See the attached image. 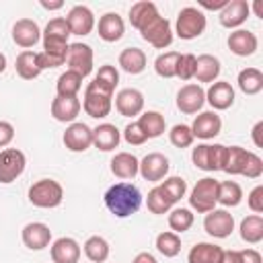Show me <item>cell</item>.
Segmentation results:
<instances>
[{
    "instance_id": "cell-1",
    "label": "cell",
    "mask_w": 263,
    "mask_h": 263,
    "mask_svg": "<svg viewBox=\"0 0 263 263\" xmlns=\"http://www.w3.org/2000/svg\"><path fill=\"white\" fill-rule=\"evenodd\" d=\"M105 205L115 218H129L142 205V193L134 183H115L105 193Z\"/></svg>"
},
{
    "instance_id": "cell-2",
    "label": "cell",
    "mask_w": 263,
    "mask_h": 263,
    "mask_svg": "<svg viewBox=\"0 0 263 263\" xmlns=\"http://www.w3.org/2000/svg\"><path fill=\"white\" fill-rule=\"evenodd\" d=\"M224 173L228 175H242L249 179H259L263 175V160L255 154L249 152L240 146H226V160L222 166Z\"/></svg>"
},
{
    "instance_id": "cell-3",
    "label": "cell",
    "mask_w": 263,
    "mask_h": 263,
    "mask_svg": "<svg viewBox=\"0 0 263 263\" xmlns=\"http://www.w3.org/2000/svg\"><path fill=\"white\" fill-rule=\"evenodd\" d=\"M62 199H64V189L53 179H39L29 187V201L35 208L51 210V208H58Z\"/></svg>"
},
{
    "instance_id": "cell-4",
    "label": "cell",
    "mask_w": 263,
    "mask_h": 263,
    "mask_svg": "<svg viewBox=\"0 0 263 263\" xmlns=\"http://www.w3.org/2000/svg\"><path fill=\"white\" fill-rule=\"evenodd\" d=\"M218 183L212 177H203L195 183V187L191 189L189 195V205L191 210H195L197 214H208L212 210H216V197H218Z\"/></svg>"
},
{
    "instance_id": "cell-5",
    "label": "cell",
    "mask_w": 263,
    "mask_h": 263,
    "mask_svg": "<svg viewBox=\"0 0 263 263\" xmlns=\"http://www.w3.org/2000/svg\"><path fill=\"white\" fill-rule=\"evenodd\" d=\"M191 160L201 171H208V173L222 171L224 160H226V146H222V144H197L191 150Z\"/></svg>"
},
{
    "instance_id": "cell-6",
    "label": "cell",
    "mask_w": 263,
    "mask_h": 263,
    "mask_svg": "<svg viewBox=\"0 0 263 263\" xmlns=\"http://www.w3.org/2000/svg\"><path fill=\"white\" fill-rule=\"evenodd\" d=\"M205 14L199 10V8H195V6H185V8H181V12L177 14V25H175V29H177V35L181 37V39H195V37H199L203 31H205Z\"/></svg>"
},
{
    "instance_id": "cell-7",
    "label": "cell",
    "mask_w": 263,
    "mask_h": 263,
    "mask_svg": "<svg viewBox=\"0 0 263 263\" xmlns=\"http://www.w3.org/2000/svg\"><path fill=\"white\" fill-rule=\"evenodd\" d=\"M113 95L101 90L97 84L88 82V86L84 88V97H82V109L88 117H95V119H103L111 113V107H113Z\"/></svg>"
},
{
    "instance_id": "cell-8",
    "label": "cell",
    "mask_w": 263,
    "mask_h": 263,
    "mask_svg": "<svg viewBox=\"0 0 263 263\" xmlns=\"http://www.w3.org/2000/svg\"><path fill=\"white\" fill-rule=\"evenodd\" d=\"M43 35V51H58V53H68V37L72 35L70 29H68V23L66 18L58 16V18H51L47 25H45V31L41 33Z\"/></svg>"
},
{
    "instance_id": "cell-9",
    "label": "cell",
    "mask_w": 263,
    "mask_h": 263,
    "mask_svg": "<svg viewBox=\"0 0 263 263\" xmlns=\"http://www.w3.org/2000/svg\"><path fill=\"white\" fill-rule=\"evenodd\" d=\"M140 35L144 41H148L152 47L156 49H164L173 43V29H171V23L156 14L154 18H150L142 29H140Z\"/></svg>"
},
{
    "instance_id": "cell-10",
    "label": "cell",
    "mask_w": 263,
    "mask_h": 263,
    "mask_svg": "<svg viewBox=\"0 0 263 263\" xmlns=\"http://www.w3.org/2000/svg\"><path fill=\"white\" fill-rule=\"evenodd\" d=\"M27 166V158L18 148H4L0 150V183L8 185L16 181Z\"/></svg>"
},
{
    "instance_id": "cell-11",
    "label": "cell",
    "mask_w": 263,
    "mask_h": 263,
    "mask_svg": "<svg viewBox=\"0 0 263 263\" xmlns=\"http://www.w3.org/2000/svg\"><path fill=\"white\" fill-rule=\"evenodd\" d=\"M92 47L86 43H70L68 45V53H66V64L68 70L80 74L82 78H86L92 72Z\"/></svg>"
},
{
    "instance_id": "cell-12",
    "label": "cell",
    "mask_w": 263,
    "mask_h": 263,
    "mask_svg": "<svg viewBox=\"0 0 263 263\" xmlns=\"http://www.w3.org/2000/svg\"><path fill=\"white\" fill-rule=\"evenodd\" d=\"M62 140L70 152H84L92 146V129L82 121H74L66 127Z\"/></svg>"
},
{
    "instance_id": "cell-13",
    "label": "cell",
    "mask_w": 263,
    "mask_h": 263,
    "mask_svg": "<svg viewBox=\"0 0 263 263\" xmlns=\"http://www.w3.org/2000/svg\"><path fill=\"white\" fill-rule=\"evenodd\" d=\"M205 105V90L199 84H185L177 92V109L185 115H195Z\"/></svg>"
},
{
    "instance_id": "cell-14",
    "label": "cell",
    "mask_w": 263,
    "mask_h": 263,
    "mask_svg": "<svg viewBox=\"0 0 263 263\" xmlns=\"http://www.w3.org/2000/svg\"><path fill=\"white\" fill-rule=\"evenodd\" d=\"M171 164H168V158L160 152H150L146 154L142 160H140V175L144 181H150V183H158L166 177Z\"/></svg>"
},
{
    "instance_id": "cell-15",
    "label": "cell",
    "mask_w": 263,
    "mask_h": 263,
    "mask_svg": "<svg viewBox=\"0 0 263 263\" xmlns=\"http://www.w3.org/2000/svg\"><path fill=\"white\" fill-rule=\"evenodd\" d=\"M203 228L214 238H226L234 230V218L226 210H212L203 218Z\"/></svg>"
},
{
    "instance_id": "cell-16",
    "label": "cell",
    "mask_w": 263,
    "mask_h": 263,
    "mask_svg": "<svg viewBox=\"0 0 263 263\" xmlns=\"http://www.w3.org/2000/svg\"><path fill=\"white\" fill-rule=\"evenodd\" d=\"M66 23H68V29L72 35H90V31L95 29V14L88 6L84 4H76L70 8L68 16H66Z\"/></svg>"
},
{
    "instance_id": "cell-17",
    "label": "cell",
    "mask_w": 263,
    "mask_h": 263,
    "mask_svg": "<svg viewBox=\"0 0 263 263\" xmlns=\"http://www.w3.org/2000/svg\"><path fill=\"white\" fill-rule=\"evenodd\" d=\"M23 245L29 251H43L51 242V230L43 222H29L21 232Z\"/></svg>"
},
{
    "instance_id": "cell-18",
    "label": "cell",
    "mask_w": 263,
    "mask_h": 263,
    "mask_svg": "<svg viewBox=\"0 0 263 263\" xmlns=\"http://www.w3.org/2000/svg\"><path fill=\"white\" fill-rule=\"evenodd\" d=\"M189 127H191L193 138L212 140V138H216V136L220 134V129H222V119H220V115H218L216 111H203V113H199V115L193 119V123H191Z\"/></svg>"
},
{
    "instance_id": "cell-19",
    "label": "cell",
    "mask_w": 263,
    "mask_h": 263,
    "mask_svg": "<svg viewBox=\"0 0 263 263\" xmlns=\"http://www.w3.org/2000/svg\"><path fill=\"white\" fill-rule=\"evenodd\" d=\"M115 109L123 117H136L144 109V95L138 88H121L115 95Z\"/></svg>"
},
{
    "instance_id": "cell-20",
    "label": "cell",
    "mask_w": 263,
    "mask_h": 263,
    "mask_svg": "<svg viewBox=\"0 0 263 263\" xmlns=\"http://www.w3.org/2000/svg\"><path fill=\"white\" fill-rule=\"evenodd\" d=\"M251 14V6L247 0H230L222 10H220V25L226 29H236L240 27Z\"/></svg>"
},
{
    "instance_id": "cell-21",
    "label": "cell",
    "mask_w": 263,
    "mask_h": 263,
    "mask_svg": "<svg viewBox=\"0 0 263 263\" xmlns=\"http://www.w3.org/2000/svg\"><path fill=\"white\" fill-rule=\"evenodd\" d=\"M205 101L212 105L214 111H226L234 103V88L226 80L212 82V86L205 90Z\"/></svg>"
},
{
    "instance_id": "cell-22",
    "label": "cell",
    "mask_w": 263,
    "mask_h": 263,
    "mask_svg": "<svg viewBox=\"0 0 263 263\" xmlns=\"http://www.w3.org/2000/svg\"><path fill=\"white\" fill-rule=\"evenodd\" d=\"M259 47V41H257V35L247 31V29H236L228 35V49L238 55V58H247V55H253Z\"/></svg>"
},
{
    "instance_id": "cell-23",
    "label": "cell",
    "mask_w": 263,
    "mask_h": 263,
    "mask_svg": "<svg viewBox=\"0 0 263 263\" xmlns=\"http://www.w3.org/2000/svg\"><path fill=\"white\" fill-rule=\"evenodd\" d=\"M39 39H41V29H39V25H37L35 21H31V18H21V21L14 23V27H12V41H14L18 47L29 49V47H33L35 43H39Z\"/></svg>"
},
{
    "instance_id": "cell-24",
    "label": "cell",
    "mask_w": 263,
    "mask_h": 263,
    "mask_svg": "<svg viewBox=\"0 0 263 263\" xmlns=\"http://www.w3.org/2000/svg\"><path fill=\"white\" fill-rule=\"evenodd\" d=\"M80 109H82V103L78 101V97H55L51 101V115L55 121H62V123H74Z\"/></svg>"
},
{
    "instance_id": "cell-25",
    "label": "cell",
    "mask_w": 263,
    "mask_h": 263,
    "mask_svg": "<svg viewBox=\"0 0 263 263\" xmlns=\"http://www.w3.org/2000/svg\"><path fill=\"white\" fill-rule=\"evenodd\" d=\"M123 33H125V25H123V18L117 12H105L99 18V37L103 41L115 43L123 37Z\"/></svg>"
},
{
    "instance_id": "cell-26",
    "label": "cell",
    "mask_w": 263,
    "mask_h": 263,
    "mask_svg": "<svg viewBox=\"0 0 263 263\" xmlns=\"http://www.w3.org/2000/svg\"><path fill=\"white\" fill-rule=\"evenodd\" d=\"M80 259V245L70 238V236H62L58 240H53L51 245V261L53 263H78Z\"/></svg>"
},
{
    "instance_id": "cell-27",
    "label": "cell",
    "mask_w": 263,
    "mask_h": 263,
    "mask_svg": "<svg viewBox=\"0 0 263 263\" xmlns=\"http://www.w3.org/2000/svg\"><path fill=\"white\" fill-rule=\"evenodd\" d=\"M121 132L113 123H101L92 129V146H97L103 152H111L119 146Z\"/></svg>"
},
{
    "instance_id": "cell-28",
    "label": "cell",
    "mask_w": 263,
    "mask_h": 263,
    "mask_svg": "<svg viewBox=\"0 0 263 263\" xmlns=\"http://www.w3.org/2000/svg\"><path fill=\"white\" fill-rule=\"evenodd\" d=\"M220 60L212 53H201L195 58V74L193 78H197V82H214L220 76Z\"/></svg>"
},
{
    "instance_id": "cell-29",
    "label": "cell",
    "mask_w": 263,
    "mask_h": 263,
    "mask_svg": "<svg viewBox=\"0 0 263 263\" xmlns=\"http://www.w3.org/2000/svg\"><path fill=\"white\" fill-rule=\"evenodd\" d=\"M140 171V160L132 152H117L111 158V173L119 179H134Z\"/></svg>"
},
{
    "instance_id": "cell-30",
    "label": "cell",
    "mask_w": 263,
    "mask_h": 263,
    "mask_svg": "<svg viewBox=\"0 0 263 263\" xmlns=\"http://www.w3.org/2000/svg\"><path fill=\"white\" fill-rule=\"evenodd\" d=\"M224 249L214 242H197L187 255V263H220Z\"/></svg>"
},
{
    "instance_id": "cell-31",
    "label": "cell",
    "mask_w": 263,
    "mask_h": 263,
    "mask_svg": "<svg viewBox=\"0 0 263 263\" xmlns=\"http://www.w3.org/2000/svg\"><path fill=\"white\" fill-rule=\"evenodd\" d=\"M14 68H16V74H18L23 80H33V78H37V76L43 72L41 66H39L37 53L31 51V49H25V51H21V53L16 55Z\"/></svg>"
},
{
    "instance_id": "cell-32",
    "label": "cell",
    "mask_w": 263,
    "mask_h": 263,
    "mask_svg": "<svg viewBox=\"0 0 263 263\" xmlns=\"http://www.w3.org/2000/svg\"><path fill=\"white\" fill-rule=\"evenodd\" d=\"M119 66L127 74H140L146 70V53L140 47H125L119 53Z\"/></svg>"
},
{
    "instance_id": "cell-33",
    "label": "cell",
    "mask_w": 263,
    "mask_h": 263,
    "mask_svg": "<svg viewBox=\"0 0 263 263\" xmlns=\"http://www.w3.org/2000/svg\"><path fill=\"white\" fill-rule=\"evenodd\" d=\"M138 125L142 127V132L146 134L148 140L162 136L164 129H166V121H164L162 113H158V111H146V113H142L140 119H138Z\"/></svg>"
},
{
    "instance_id": "cell-34",
    "label": "cell",
    "mask_w": 263,
    "mask_h": 263,
    "mask_svg": "<svg viewBox=\"0 0 263 263\" xmlns=\"http://www.w3.org/2000/svg\"><path fill=\"white\" fill-rule=\"evenodd\" d=\"M236 82L245 95H257L263 90V72L257 68H245L238 72Z\"/></svg>"
},
{
    "instance_id": "cell-35",
    "label": "cell",
    "mask_w": 263,
    "mask_h": 263,
    "mask_svg": "<svg viewBox=\"0 0 263 263\" xmlns=\"http://www.w3.org/2000/svg\"><path fill=\"white\" fill-rule=\"evenodd\" d=\"M158 14V8H156V4L154 2H148V0H142V2H136V4H132V8H129V23H132V27H136L138 31L150 21V18H154Z\"/></svg>"
},
{
    "instance_id": "cell-36",
    "label": "cell",
    "mask_w": 263,
    "mask_h": 263,
    "mask_svg": "<svg viewBox=\"0 0 263 263\" xmlns=\"http://www.w3.org/2000/svg\"><path fill=\"white\" fill-rule=\"evenodd\" d=\"M240 238L249 245H257L263 240V218L259 214L247 216L240 222Z\"/></svg>"
},
{
    "instance_id": "cell-37",
    "label": "cell",
    "mask_w": 263,
    "mask_h": 263,
    "mask_svg": "<svg viewBox=\"0 0 263 263\" xmlns=\"http://www.w3.org/2000/svg\"><path fill=\"white\" fill-rule=\"evenodd\" d=\"M218 203H222L224 208H236L242 201V189L236 181H222L218 183Z\"/></svg>"
},
{
    "instance_id": "cell-38",
    "label": "cell",
    "mask_w": 263,
    "mask_h": 263,
    "mask_svg": "<svg viewBox=\"0 0 263 263\" xmlns=\"http://www.w3.org/2000/svg\"><path fill=\"white\" fill-rule=\"evenodd\" d=\"M109 253H111V247H109V242L103 236L95 234V236H88L86 238V242H84V255L92 263H105L109 259Z\"/></svg>"
},
{
    "instance_id": "cell-39",
    "label": "cell",
    "mask_w": 263,
    "mask_h": 263,
    "mask_svg": "<svg viewBox=\"0 0 263 263\" xmlns=\"http://www.w3.org/2000/svg\"><path fill=\"white\" fill-rule=\"evenodd\" d=\"M80 88H82V76L80 74L66 70L58 76V82H55L58 97H78Z\"/></svg>"
},
{
    "instance_id": "cell-40",
    "label": "cell",
    "mask_w": 263,
    "mask_h": 263,
    "mask_svg": "<svg viewBox=\"0 0 263 263\" xmlns=\"http://www.w3.org/2000/svg\"><path fill=\"white\" fill-rule=\"evenodd\" d=\"M146 203H148V210H150L152 214H158V216L171 212V208L175 205V201L166 195V191H164L160 185H156V187H152V189L148 191Z\"/></svg>"
},
{
    "instance_id": "cell-41",
    "label": "cell",
    "mask_w": 263,
    "mask_h": 263,
    "mask_svg": "<svg viewBox=\"0 0 263 263\" xmlns=\"http://www.w3.org/2000/svg\"><path fill=\"white\" fill-rule=\"evenodd\" d=\"M92 84H97L101 90H105V92L113 95L115 86L119 84V72H117V68H115V66H111V64L101 66V68H99V72H97V76L92 78Z\"/></svg>"
},
{
    "instance_id": "cell-42",
    "label": "cell",
    "mask_w": 263,
    "mask_h": 263,
    "mask_svg": "<svg viewBox=\"0 0 263 263\" xmlns=\"http://www.w3.org/2000/svg\"><path fill=\"white\" fill-rule=\"evenodd\" d=\"M181 53L179 51H164L154 60V70L160 78H175L177 76V62Z\"/></svg>"
},
{
    "instance_id": "cell-43",
    "label": "cell",
    "mask_w": 263,
    "mask_h": 263,
    "mask_svg": "<svg viewBox=\"0 0 263 263\" xmlns=\"http://www.w3.org/2000/svg\"><path fill=\"white\" fill-rule=\"evenodd\" d=\"M168 226L175 234H183L193 226V212L187 208H175L168 214Z\"/></svg>"
},
{
    "instance_id": "cell-44",
    "label": "cell",
    "mask_w": 263,
    "mask_h": 263,
    "mask_svg": "<svg viewBox=\"0 0 263 263\" xmlns=\"http://www.w3.org/2000/svg\"><path fill=\"white\" fill-rule=\"evenodd\" d=\"M156 249L164 257H177L181 253V238L175 232H160L156 236Z\"/></svg>"
},
{
    "instance_id": "cell-45",
    "label": "cell",
    "mask_w": 263,
    "mask_h": 263,
    "mask_svg": "<svg viewBox=\"0 0 263 263\" xmlns=\"http://www.w3.org/2000/svg\"><path fill=\"white\" fill-rule=\"evenodd\" d=\"M168 140H171V144L175 146V148H189L191 144H193V134H191V127L189 125H185V123H177V125H173L171 127V132H168Z\"/></svg>"
},
{
    "instance_id": "cell-46",
    "label": "cell",
    "mask_w": 263,
    "mask_h": 263,
    "mask_svg": "<svg viewBox=\"0 0 263 263\" xmlns=\"http://www.w3.org/2000/svg\"><path fill=\"white\" fill-rule=\"evenodd\" d=\"M160 187L166 191V195L177 203L181 197H185V193H187V183H185V179L183 177H168V179H164L162 183H160Z\"/></svg>"
},
{
    "instance_id": "cell-47",
    "label": "cell",
    "mask_w": 263,
    "mask_h": 263,
    "mask_svg": "<svg viewBox=\"0 0 263 263\" xmlns=\"http://www.w3.org/2000/svg\"><path fill=\"white\" fill-rule=\"evenodd\" d=\"M195 74V55L193 53H181L179 62H177V76L181 80H191Z\"/></svg>"
},
{
    "instance_id": "cell-48",
    "label": "cell",
    "mask_w": 263,
    "mask_h": 263,
    "mask_svg": "<svg viewBox=\"0 0 263 263\" xmlns=\"http://www.w3.org/2000/svg\"><path fill=\"white\" fill-rule=\"evenodd\" d=\"M123 140H125L127 144H132V146H142L148 138H146V134L142 132V127L138 125V121H132V123H127L125 129H123Z\"/></svg>"
},
{
    "instance_id": "cell-49",
    "label": "cell",
    "mask_w": 263,
    "mask_h": 263,
    "mask_svg": "<svg viewBox=\"0 0 263 263\" xmlns=\"http://www.w3.org/2000/svg\"><path fill=\"white\" fill-rule=\"evenodd\" d=\"M247 203H249V208L255 214H261L263 212V185H257V187L251 189V193L247 197Z\"/></svg>"
},
{
    "instance_id": "cell-50",
    "label": "cell",
    "mask_w": 263,
    "mask_h": 263,
    "mask_svg": "<svg viewBox=\"0 0 263 263\" xmlns=\"http://www.w3.org/2000/svg\"><path fill=\"white\" fill-rule=\"evenodd\" d=\"M14 140V127L8 121H0V148H6Z\"/></svg>"
},
{
    "instance_id": "cell-51",
    "label": "cell",
    "mask_w": 263,
    "mask_h": 263,
    "mask_svg": "<svg viewBox=\"0 0 263 263\" xmlns=\"http://www.w3.org/2000/svg\"><path fill=\"white\" fill-rule=\"evenodd\" d=\"M238 253H240L242 263H263L261 253H259V251H255V249H245V251H238Z\"/></svg>"
},
{
    "instance_id": "cell-52",
    "label": "cell",
    "mask_w": 263,
    "mask_h": 263,
    "mask_svg": "<svg viewBox=\"0 0 263 263\" xmlns=\"http://www.w3.org/2000/svg\"><path fill=\"white\" fill-rule=\"evenodd\" d=\"M228 2H230V0H199L197 4H199L201 8H205V10H218V12H220Z\"/></svg>"
},
{
    "instance_id": "cell-53",
    "label": "cell",
    "mask_w": 263,
    "mask_h": 263,
    "mask_svg": "<svg viewBox=\"0 0 263 263\" xmlns=\"http://www.w3.org/2000/svg\"><path fill=\"white\" fill-rule=\"evenodd\" d=\"M253 142L257 148H263V121H257L253 125Z\"/></svg>"
},
{
    "instance_id": "cell-54",
    "label": "cell",
    "mask_w": 263,
    "mask_h": 263,
    "mask_svg": "<svg viewBox=\"0 0 263 263\" xmlns=\"http://www.w3.org/2000/svg\"><path fill=\"white\" fill-rule=\"evenodd\" d=\"M220 263H242V259H240L238 251H224Z\"/></svg>"
},
{
    "instance_id": "cell-55",
    "label": "cell",
    "mask_w": 263,
    "mask_h": 263,
    "mask_svg": "<svg viewBox=\"0 0 263 263\" xmlns=\"http://www.w3.org/2000/svg\"><path fill=\"white\" fill-rule=\"evenodd\" d=\"M132 263H158V261H156V257H154L152 253L142 251V253H138V255L134 257V261H132Z\"/></svg>"
},
{
    "instance_id": "cell-56",
    "label": "cell",
    "mask_w": 263,
    "mask_h": 263,
    "mask_svg": "<svg viewBox=\"0 0 263 263\" xmlns=\"http://www.w3.org/2000/svg\"><path fill=\"white\" fill-rule=\"evenodd\" d=\"M39 4L45 8V10H60L64 6L62 0H39Z\"/></svg>"
},
{
    "instance_id": "cell-57",
    "label": "cell",
    "mask_w": 263,
    "mask_h": 263,
    "mask_svg": "<svg viewBox=\"0 0 263 263\" xmlns=\"http://www.w3.org/2000/svg\"><path fill=\"white\" fill-rule=\"evenodd\" d=\"M253 10H255V14H257L259 18H263V4H261V0H255V4H253Z\"/></svg>"
},
{
    "instance_id": "cell-58",
    "label": "cell",
    "mask_w": 263,
    "mask_h": 263,
    "mask_svg": "<svg viewBox=\"0 0 263 263\" xmlns=\"http://www.w3.org/2000/svg\"><path fill=\"white\" fill-rule=\"evenodd\" d=\"M6 70V55L4 53H0V74Z\"/></svg>"
}]
</instances>
